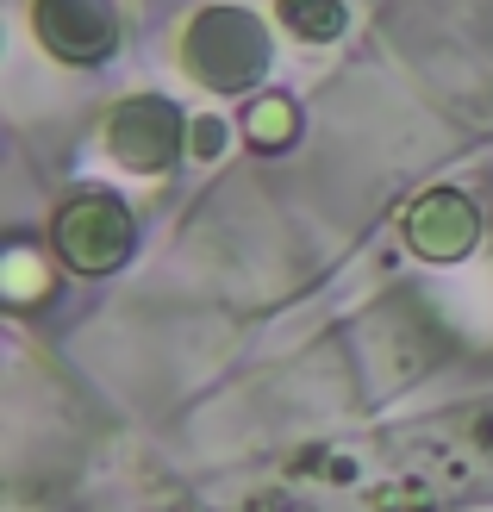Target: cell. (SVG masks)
Segmentation results:
<instances>
[{
	"instance_id": "cell-5",
	"label": "cell",
	"mask_w": 493,
	"mask_h": 512,
	"mask_svg": "<svg viewBox=\"0 0 493 512\" xmlns=\"http://www.w3.org/2000/svg\"><path fill=\"white\" fill-rule=\"evenodd\" d=\"M406 232L425 256H462L475 244V213H469V200H456V194H431V200L412 207Z\"/></svg>"
},
{
	"instance_id": "cell-1",
	"label": "cell",
	"mask_w": 493,
	"mask_h": 512,
	"mask_svg": "<svg viewBox=\"0 0 493 512\" xmlns=\"http://www.w3.org/2000/svg\"><path fill=\"white\" fill-rule=\"evenodd\" d=\"M263 63H269V44L250 13L219 7L188 25V75H200L206 88H244Z\"/></svg>"
},
{
	"instance_id": "cell-4",
	"label": "cell",
	"mask_w": 493,
	"mask_h": 512,
	"mask_svg": "<svg viewBox=\"0 0 493 512\" xmlns=\"http://www.w3.org/2000/svg\"><path fill=\"white\" fill-rule=\"evenodd\" d=\"M107 144H113L132 169H163L169 150H175V113L163 107V100H132V107L113 113Z\"/></svg>"
},
{
	"instance_id": "cell-3",
	"label": "cell",
	"mask_w": 493,
	"mask_h": 512,
	"mask_svg": "<svg viewBox=\"0 0 493 512\" xmlns=\"http://www.w3.org/2000/svg\"><path fill=\"white\" fill-rule=\"evenodd\" d=\"M125 238H132V225H125V213L113 207V200H100V194L75 200V207H63V219H57V244H63L69 263H82V269L119 263Z\"/></svg>"
},
{
	"instance_id": "cell-6",
	"label": "cell",
	"mask_w": 493,
	"mask_h": 512,
	"mask_svg": "<svg viewBox=\"0 0 493 512\" xmlns=\"http://www.w3.org/2000/svg\"><path fill=\"white\" fill-rule=\"evenodd\" d=\"M281 13H288V25L306 32V38H331L337 25H344V7H337V0H281Z\"/></svg>"
},
{
	"instance_id": "cell-2",
	"label": "cell",
	"mask_w": 493,
	"mask_h": 512,
	"mask_svg": "<svg viewBox=\"0 0 493 512\" xmlns=\"http://www.w3.org/2000/svg\"><path fill=\"white\" fill-rule=\"evenodd\" d=\"M38 32L57 57H107L113 38H119V13L113 0H38Z\"/></svg>"
},
{
	"instance_id": "cell-7",
	"label": "cell",
	"mask_w": 493,
	"mask_h": 512,
	"mask_svg": "<svg viewBox=\"0 0 493 512\" xmlns=\"http://www.w3.org/2000/svg\"><path fill=\"white\" fill-rule=\"evenodd\" d=\"M250 132H263V138L275 144L281 132H288V107H281V100H269V107H256V113H250Z\"/></svg>"
}]
</instances>
